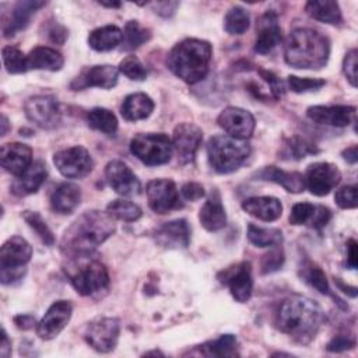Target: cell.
<instances>
[{
    "label": "cell",
    "instance_id": "cell-1",
    "mask_svg": "<svg viewBox=\"0 0 358 358\" xmlns=\"http://www.w3.org/2000/svg\"><path fill=\"white\" fill-rule=\"evenodd\" d=\"M326 316L320 305L302 295H291L284 299L275 313V326L301 344L315 338Z\"/></svg>",
    "mask_w": 358,
    "mask_h": 358
},
{
    "label": "cell",
    "instance_id": "cell-2",
    "mask_svg": "<svg viewBox=\"0 0 358 358\" xmlns=\"http://www.w3.org/2000/svg\"><path fill=\"white\" fill-rule=\"evenodd\" d=\"M116 229L115 218L99 210L83 213L64 231L60 248L67 256L92 253Z\"/></svg>",
    "mask_w": 358,
    "mask_h": 358
},
{
    "label": "cell",
    "instance_id": "cell-3",
    "mask_svg": "<svg viewBox=\"0 0 358 358\" xmlns=\"http://www.w3.org/2000/svg\"><path fill=\"white\" fill-rule=\"evenodd\" d=\"M329 56V38L312 28H296L284 42L285 63L295 69L319 70L326 66Z\"/></svg>",
    "mask_w": 358,
    "mask_h": 358
},
{
    "label": "cell",
    "instance_id": "cell-4",
    "mask_svg": "<svg viewBox=\"0 0 358 358\" xmlns=\"http://www.w3.org/2000/svg\"><path fill=\"white\" fill-rule=\"evenodd\" d=\"M211 57L213 48L210 42L186 38L171 49L166 57V66L182 81L196 84L207 76Z\"/></svg>",
    "mask_w": 358,
    "mask_h": 358
},
{
    "label": "cell",
    "instance_id": "cell-5",
    "mask_svg": "<svg viewBox=\"0 0 358 358\" xmlns=\"http://www.w3.org/2000/svg\"><path fill=\"white\" fill-rule=\"evenodd\" d=\"M64 264L66 275L74 289L83 296H91L106 291L109 287V273L105 264L92 257L91 253L67 256Z\"/></svg>",
    "mask_w": 358,
    "mask_h": 358
},
{
    "label": "cell",
    "instance_id": "cell-6",
    "mask_svg": "<svg viewBox=\"0 0 358 358\" xmlns=\"http://www.w3.org/2000/svg\"><path fill=\"white\" fill-rule=\"evenodd\" d=\"M250 155V145L246 140L234 138L228 134L213 136L207 143L210 166L218 173L236 171Z\"/></svg>",
    "mask_w": 358,
    "mask_h": 358
},
{
    "label": "cell",
    "instance_id": "cell-7",
    "mask_svg": "<svg viewBox=\"0 0 358 358\" xmlns=\"http://www.w3.org/2000/svg\"><path fill=\"white\" fill-rule=\"evenodd\" d=\"M32 257L31 245L18 235L8 238L0 249V280L11 284L21 280L27 273V263Z\"/></svg>",
    "mask_w": 358,
    "mask_h": 358
},
{
    "label": "cell",
    "instance_id": "cell-8",
    "mask_svg": "<svg viewBox=\"0 0 358 358\" xmlns=\"http://www.w3.org/2000/svg\"><path fill=\"white\" fill-rule=\"evenodd\" d=\"M130 151L143 164L157 166L169 162L173 145L164 133H138L130 141Z\"/></svg>",
    "mask_w": 358,
    "mask_h": 358
},
{
    "label": "cell",
    "instance_id": "cell-9",
    "mask_svg": "<svg viewBox=\"0 0 358 358\" xmlns=\"http://www.w3.org/2000/svg\"><path fill=\"white\" fill-rule=\"evenodd\" d=\"M53 164L63 176L71 179L83 178L94 168L92 157L83 145H74L57 151L53 155Z\"/></svg>",
    "mask_w": 358,
    "mask_h": 358
},
{
    "label": "cell",
    "instance_id": "cell-10",
    "mask_svg": "<svg viewBox=\"0 0 358 358\" xmlns=\"http://www.w3.org/2000/svg\"><path fill=\"white\" fill-rule=\"evenodd\" d=\"M120 322L116 317H96L88 323L84 338L98 352L112 351L119 340Z\"/></svg>",
    "mask_w": 358,
    "mask_h": 358
},
{
    "label": "cell",
    "instance_id": "cell-11",
    "mask_svg": "<svg viewBox=\"0 0 358 358\" xmlns=\"http://www.w3.org/2000/svg\"><path fill=\"white\" fill-rule=\"evenodd\" d=\"M24 110L29 122L41 129H53L60 123L59 102L52 95H35L25 101Z\"/></svg>",
    "mask_w": 358,
    "mask_h": 358
},
{
    "label": "cell",
    "instance_id": "cell-12",
    "mask_svg": "<svg viewBox=\"0 0 358 358\" xmlns=\"http://www.w3.org/2000/svg\"><path fill=\"white\" fill-rule=\"evenodd\" d=\"M218 280L228 287L235 301L243 303L250 299L253 291V278L252 266L249 262H241L224 268L218 273Z\"/></svg>",
    "mask_w": 358,
    "mask_h": 358
},
{
    "label": "cell",
    "instance_id": "cell-13",
    "mask_svg": "<svg viewBox=\"0 0 358 358\" xmlns=\"http://www.w3.org/2000/svg\"><path fill=\"white\" fill-rule=\"evenodd\" d=\"M341 180L340 169L331 162H313L303 175L305 187L315 196L329 194Z\"/></svg>",
    "mask_w": 358,
    "mask_h": 358
},
{
    "label": "cell",
    "instance_id": "cell-14",
    "mask_svg": "<svg viewBox=\"0 0 358 358\" xmlns=\"http://www.w3.org/2000/svg\"><path fill=\"white\" fill-rule=\"evenodd\" d=\"M218 126L231 137L248 140L255 131V117L249 110L238 106H227L217 117Z\"/></svg>",
    "mask_w": 358,
    "mask_h": 358
},
{
    "label": "cell",
    "instance_id": "cell-15",
    "mask_svg": "<svg viewBox=\"0 0 358 358\" xmlns=\"http://www.w3.org/2000/svg\"><path fill=\"white\" fill-rule=\"evenodd\" d=\"M201 141L203 131L199 126L193 123H180L175 127L172 134V145L180 165L189 164L194 159Z\"/></svg>",
    "mask_w": 358,
    "mask_h": 358
},
{
    "label": "cell",
    "instance_id": "cell-16",
    "mask_svg": "<svg viewBox=\"0 0 358 358\" xmlns=\"http://www.w3.org/2000/svg\"><path fill=\"white\" fill-rule=\"evenodd\" d=\"M145 193L150 208L157 214H166L180 206L176 185L171 179L150 180Z\"/></svg>",
    "mask_w": 358,
    "mask_h": 358
},
{
    "label": "cell",
    "instance_id": "cell-17",
    "mask_svg": "<svg viewBox=\"0 0 358 358\" xmlns=\"http://www.w3.org/2000/svg\"><path fill=\"white\" fill-rule=\"evenodd\" d=\"M119 69L112 64H96L84 69L70 84L73 91H81L88 87H99L103 90L113 88L117 84Z\"/></svg>",
    "mask_w": 358,
    "mask_h": 358
},
{
    "label": "cell",
    "instance_id": "cell-18",
    "mask_svg": "<svg viewBox=\"0 0 358 358\" xmlns=\"http://www.w3.org/2000/svg\"><path fill=\"white\" fill-rule=\"evenodd\" d=\"M73 313V306L69 301L53 302L43 317L36 324V334L42 340H52L67 326Z\"/></svg>",
    "mask_w": 358,
    "mask_h": 358
},
{
    "label": "cell",
    "instance_id": "cell-19",
    "mask_svg": "<svg viewBox=\"0 0 358 358\" xmlns=\"http://www.w3.org/2000/svg\"><path fill=\"white\" fill-rule=\"evenodd\" d=\"M105 178L108 185L122 196H134L141 190L140 180L123 161H109L105 166Z\"/></svg>",
    "mask_w": 358,
    "mask_h": 358
},
{
    "label": "cell",
    "instance_id": "cell-20",
    "mask_svg": "<svg viewBox=\"0 0 358 358\" xmlns=\"http://www.w3.org/2000/svg\"><path fill=\"white\" fill-rule=\"evenodd\" d=\"M357 108L350 105H315L306 109V116L317 123L333 127H345L355 122Z\"/></svg>",
    "mask_w": 358,
    "mask_h": 358
},
{
    "label": "cell",
    "instance_id": "cell-21",
    "mask_svg": "<svg viewBox=\"0 0 358 358\" xmlns=\"http://www.w3.org/2000/svg\"><path fill=\"white\" fill-rule=\"evenodd\" d=\"M154 239L162 248L185 249L190 243L189 224L183 218L164 222L154 231Z\"/></svg>",
    "mask_w": 358,
    "mask_h": 358
},
{
    "label": "cell",
    "instance_id": "cell-22",
    "mask_svg": "<svg viewBox=\"0 0 358 358\" xmlns=\"http://www.w3.org/2000/svg\"><path fill=\"white\" fill-rule=\"evenodd\" d=\"M256 42L255 52L260 55L270 53L281 42V28L278 17L273 10L266 11L260 15L256 27Z\"/></svg>",
    "mask_w": 358,
    "mask_h": 358
},
{
    "label": "cell",
    "instance_id": "cell-23",
    "mask_svg": "<svg viewBox=\"0 0 358 358\" xmlns=\"http://www.w3.org/2000/svg\"><path fill=\"white\" fill-rule=\"evenodd\" d=\"M1 166L14 176L25 172L32 164V148L24 143H7L0 150Z\"/></svg>",
    "mask_w": 358,
    "mask_h": 358
},
{
    "label": "cell",
    "instance_id": "cell-24",
    "mask_svg": "<svg viewBox=\"0 0 358 358\" xmlns=\"http://www.w3.org/2000/svg\"><path fill=\"white\" fill-rule=\"evenodd\" d=\"M46 176H48L46 165L42 161H35L29 165V168L25 172L15 176V179L11 183V193L18 197L32 194L38 192V189L45 182Z\"/></svg>",
    "mask_w": 358,
    "mask_h": 358
},
{
    "label": "cell",
    "instance_id": "cell-25",
    "mask_svg": "<svg viewBox=\"0 0 358 358\" xmlns=\"http://www.w3.org/2000/svg\"><path fill=\"white\" fill-rule=\"evenodd\" d=\"M242 208L249 215H252L260 221H266V222L278 220L282 213L281 201L271 196L249 197V199L243 200Z\"/></svg>",
    "mask_w": 358,
    "mask_h": 358
},
{
    "label": "cell",
    "instance_id": "cell-26",
    "mask_svg": "<svg viewBox=\"0 0 358 358\" xmlns=\"http://www.w3.org/2000/svg\"><path fill=\"white\" fill-rule=\"evenodd\" d=\"M81 190L76 183L63 182L50 194V207L59 214H71L80 204Z\"/></svg>",
    "mask_w": 358,
    "mask_h": 358
},
{
    "label": "cell",
    "instance_id": "cell-27",
    "mask_svg": "<svg viewBox=\"0 0 358 358\" xmlns=\"http://www.w3.org/2000/svg\"><path fill=\"white\" fill-rule=\"evenodd\" d=\"M46 3L45 1H36V0H27V1H18L10 14V20L6 22L3 28L4 36H13L18 31H22L28 27L31 17Z\"/></svg>",
    "mask_w": 358,
    "mask_h": 358
},
{
    "label": "cell",
    "instance_id": "cell-28",
    "mask_svg": "<svg viewBox=\"0 0 358 358\" xmlns=\"http://www.w3.org/2000/svg\"><path fill=\"white\" fill-rule=\"evenodd\" d=\"M255 176L260 180H268L281 185L289 193H301L305 189L303 175L299 172H287L277 166H264L257 171Z\"/></svg>",
    "mask_w": 358,
    "mask_h": 358
},
{
    "label": "cell",
    "instance_id": "cell-29",
    "mask_svg": "<svg viewBox=\"0 0 358 358\" xmlns=\"http://www.w3.org/2000/svg\"><path fill=\"white\" fill-rule=\"evenodd\" d=\"M199 220H200L201 225L210 232L220 231L225 227L227 214H225V208L221 203L218 192H213L210 194V197L204 201V204L201 206L200 213H199Z\"/></svg>",
    "mask_w": 358,
    "mask_h": 358
},
{
    "label": "cell",
    "instance_id": "cell-30",
    "mask_svg": "<svg viewBox=\"0 0 358 358\" xmlns=\"http://www.w3.org/2000/svg\"><path fill=\"white\" fill-rule=\"evenodd\" d=\"M154 101L144 92H134L127 95L120 106L123 119L129 122L147 119L154 110Z\"/></svg>",
    "mask_w": 358,
    "mask_h": 358
},
{
    "label": "cell",
    "instance_id": "cell-31",
    "mask_svg": "<svg viewBox=\"0 0 358 358\" xmlns=\"http://www.w3.org/2000/svg\"><path fill=\"white\" fill-rule=\"evenodd\" d=\"M299 274H301V278H302L308 285H310L312 288H315L316 291H319V292L323 294V295L331 296L334 301H337L338 306H341V308H344V309L347 308L345 303H344L340 298H337V295H334V294L331 292V288H330V285H329V281H327V278H326L324 271H323L322 267L317 266L315 262L306 259V260L302 263L301 268H299Z\"/></svg>",
    "mask_w": 358,
    "mask_h": 358
},
{
    "label": "cell",
    "instance_id": "cell-32",
    "mask_svg": "<svg viewBox=\"0 0 358 358\" xmlns=\"http://www.w3.org/2000/svg\"><path fill=\"white\" fill-rule=\"evenodd\" d=\"M28 70H48L57 71L63 67V56L52 48L36 46L27 55Z\"/></svg>",
    "mask_w": 358,
    "mask_h": 358
},
{
    "label": "cell",
    "instance_id": "cell-33",
    "mask_svg": "<svg viewBox=\"0 0 358 358\" xmlns=\"http://www.w3.org/2000/svg\"><path fill=\"white\" fill-rule=\"evenodd\" d=\"M123 41V31L116 25H103L95 28L88 35V45L96 52H108L115 49Z\"/></svg>",
    "mask_w": 358,
    "mask_h": 358
},
{
    "label": "cell",
    "instance_id": "cell-34",
    "mask_svg": "<svg viewBox=\"0 0 358 358\" xmlns=\"http://www.w3.org/2000/svg\"><path fill=\"white\" fill-rule=\"evenodd\" d=\"M305 11L312 18L326 22V24H341L343 14L338 3L331 0H312L305 4Z\"/></svg>",
    "mask_w": 358,
    "mask_h": 358
},
{
    "label": "cell",
    "instance_id": "cell-35",
    "mask_svg": "<svg viewBox=\"0 0 358 358\" xmlns=\"http://www.w3.org/2000/svg\"><path fill=\"white\" fill-rule=\"evenodd\" d=\"M236 344L234 334H221L218 338L199 345V350L206 357H234L236 355Z\"/></svg>",
    "mask_w": 358,
    "mask_h": 358
},
{
    "label": "cell",
    "instance_id": "cell-36",
    "mask_svg": "<svg viewBox=\"0 0 358 358\" xmlns=\"http://www.w3.org/2000/svg\"><path fill=\"white\" fill-rule=\"evenodd\" d=\"M248 239L257 248H275L282 243V232L277 228H263L249 224Z\"/></svg>",
    "mask_w": 358,
    "mask_h": 358
},
{
    "label": "cell",
    "instance_id": "cell-37",
    "mask_svg": "<svg viewBox=\"0 0 358 358\" xmlns=\"http://www.w3.org/2000/svg\"><path fill=\"white\" fill-rule=\"evenodd\" d=\"M87 123L91 129L105 134H115L117 130V119L115 113L106 108H92L87 113Z\"/></svg>",
    "mask_w": 358,
    "mask_h": 358
},
{
    "label": "cell",
    "instance_id": "cell-38",
    "mask_svg": "<svg viewBox=\"0 0 358 358\" xmlns=\"http://www.w3.org/2000/svg\"><path fill=\"white\" fill-rule=\"evenodd\" d=\"M316 152H319L317 147L315 144H312L310 141H308L306 138L299 137V136L287 138L280 151L281 158H284V159H302L306 155H312Z\"/></svg>",
    "mask_w": 358,
    "mask_h": 358
},
{
    "label": "cell",
    "instance_id": "cell-39",
    "mask_svg": "<svg viewBox=\"0 0 358 358\" xmlns=\"http://www.w3.org/2000/svg\"><path fill=\"white\" fill-rule=\"evenodd\" d=\"M151 38L150 29L141 27L138 21H127L123 29L122 50H134Z\"/></svg>",
    "mask_w": 358,
    "mask_h": 358
},
{
    "label": "cell",
    "instance_id": "cell-40",
    "mask_svg": "<svg viewBox=\"0 0 358 358\" xmlns=\"http://www.w3.org/2000/svg\"><path fill=\"white\" fill-rule=\"evenodd\" d=\"M106 213L110 217H113L115 220H120V221H126V222L137 221L143 215V211L137 204H134L130 200H124V199L112 200L106 206Z\"/></svg>",
    "mask_w": 358,
    "mask_h": 358
},
{
    "label": "cell",
    "instance_id": "cell-41",
    "mask_svg": "<svg viewBox=\"0 0 358 358\" xmlns=\"http://www.w3.org/2000/svg\"><path fill=\"white\" fill-rule=\"evenodd\" d=\"M249 25L250 15L241 6L231 7L224 17V29L231 35H242L249 29Z\"/></svg>",
    "mask_w": 358,
    "mask_h": 358
},
{
    "label": "cell",
    "instance_id": "cell-42",
    "mask_svg": "<svg viewBox=\"0 0 358 358\" xmlns=\"http://www.w3.org/2000/svg\"><path fill=\"white\" fill-rule=\"evenodd\" d=\"M1 59L6 70L10 74H21L28 71L27 55H24L17 46L7 45L1 49Z\"/></svg>",
    "mask_w": 358,
    "mask_h": 358
},
{
    "label": "cell",
    "instance_id": "cell-43",
    "mask_svg": "<svg viewBox=\"0 0 358 358\" xmlns=\"http://www.w3.org/2000/svg\"><path fill=\"white\" fill-rule=\"evenodd\" d=\"M22 218L45 245H48V246L55 245V235H53V232L50 231L46 221L42 218V215L39 213L27 210V211L22 213Z\"/></svg>",
    "mask_w": 358,
    "mask_h": 358
},
{
    "label": "cell",
    "instance_id": "cell-44",
    "mask_svg": "<svg viewBox=\"0 0 358 358\" xmlns=\"http://www.w3.org/2000/svg\"><path fill=\"white\" fill-rule=\"evenodd\" d=\"M119 71L122 74H124L127 78L134 80V81H143L147 78V70L144 67V64L140 62V59L137 56H126L120 64H119Z\"/></svg>",
    "mask_w": 358,
    "mask_h": 358
},
{
    "label": "cell",
    "instance_id": "cell-45",
    "mask_svg": "<svg viewBox=\"0 0 358 358\" xmlns=\"http://www.w3.org/2000/svg\"><path fill=\"white\" fill-rule=\"evenodd\" d=\"M287 84L292 92L302 94V92H308V91L320 90L326 84V81L323 78H308V77L301 78L296 76H288Z\"/></svg>",
    "mask_w": 358,
    "mask_h": 358
},
{
    "label": "cell",
    "instance_id": "cell-46",
    "mask_svg": "<svg viewBox=\"0 0 358 358\" xmlns=\"http://www.w3.org/2000/svg\"><path fill=\"white\" fill-rule=\"evenodd\" d=\"M315 204H310V203H296L292 206L291 208V213H289V222L292 225H305V224H309L312 217H313V213H315Z\"/></svg>",
    "mask_w": 358,
    "mask_h": 358
},
{
    "label": "cell",
    "instance_id": "cell-47",
    "mask_svg": "<svg viewBox=\"0 0 358 358\" xmlns=\"http://www.w3.org/2000/svg\"><path fill=\"white\" fill-rule=\"evenodd\" d=\"M282 263H284V252L281 250L280 246H275V249L270 250L268 253H266L262 257L260 271H262V274H268V273L277 271L278 268H281Z\"/></svg>",
    "mask_w": 358,
    "mask_h": 358
},
{
    "label": "cell",
    "instance_id": "cell-48",
    "mask_svg": "<svg viewBox=\"0 0 358 358\" xmlns=\"http://www.w3.org/2000/svg\"><path fill=\"white\" fill-rule=\"evenodd\" d=\"M334 200H336V204L340 208H344V210L355 208L358 206L357 186L355 185H348V186L340 187L334 194Z\"/></svg>",
    "mask_w": 358,
    "mask_h": 358
},
{
    "label": "cell",
    "instance_id": "cell-49",
    "mask_svg": "<svg viewBox=\"0 0 358 358\" xmlns=\"http://www.w3.org/2000/svg\"><path fill=\"white\" fill-rule=\"evenodd\" d=\"M259 76L268 84L270 88V94L274 99H280L284 92H285V87L284 83L270 70H264V69H259Z\"/></svg>",
    "mask_w": 358,
    "mask_h": 358
},
{
    "label": "cell",
    "instance_id": "cell-50",
    "mask_svg": "<svg viewBox=\"0 0 358 358\" xmlns=\"http://www.w3.org/2000/svg\"><path fill=\"white\" fill-rule=\"evenodd\" d=\"M343 73L352 87H357V49L347 52L343 60Z\"/></svg>",
    "mask_w": 358,
    "mask_h": 358
},
{
    "label": "cell",
    "instance_id": "cell-51",
    "mask_svg": "<svg viewBox=\"0 0 358 358\" xmlns=\"http://www.w3.org/2000/svg\"><path fill=\"white\" fill-rule=\"evenodd\" d=\"M355 347V338L351 336H345V334H338L336 337H333L329 344L326 345V350L330 352H341V351H347Z\"/></svg>",
    "mask_w": 358,
    "mask_h": 358
},
{
    "label": "cell",
    "instance_id": "cell-52",
    "mask_svg": "<svg viewBox=\"0 0 358 358\" xmlns=\"http://www.w3.org/2000/svg\"><path fill=\"white\" fill-rule=\"evenodd\" d=\"M180 194L187 201H196V200L201 199L206 194V192H204V187L200 183H197V182H187V183H185L182 186Z\"/></svg>",
    "mask_w": 358,
    "mask_h": 358
},
{
    "label": "cell",
    "instance_id": "cell-53",
    "mask_svg": "<svg viewBox=\"0 0 358 358\" xmlns=\"http://www.w3.org/2000/svg\"><path fill=\"white\" fill-rule=\"evenodd\" d=\"M331 218V213L327 207L324 206H316L315 207V213H313V217L309 222V225L315 229H322L323 227L327 225V222L330 221Z\"/></svg>",
    "mask_w": 358,
    "mask_h": 358
},
{
    "label": "cell",
    "instance_id": "cell-54",
    "mask_svg": "<svg viewBox=\"0 0 358 358\" xmlns=\"http://www.w3.org/2000/svg\"><path fill=\"white\" fill-rule=\"evenodd\" d=\"M48 35H49V38H50V41L52 42H55V43H63L64 41H66V38L69 36V32H67V29L64 28V27H62L60 24H53L49 29H48Z\"/></svg>",
    "mask_w": 358,
    "mask_h": 358
},
{
    "label": "cell",
    "instance_id": "cell-55",
    "mask_svg": "<svg viewBox=\"0 0 358 358\" xmlns=\"http://www.w3.org/2000/svg\"><path fill=\"white\" fill-rule=\"evenodd\" d=\"M178 6H179L178 1H159L155 4V10H157L155 13H158L162 17H171L175 13Z\"/></svg>",
    "mask_w": 358,
    "mask_h": 358
},
{
    "label": "cell",
    "instance_id": "cell-56",
    "mask_svg": "<svg viewBox=\"0 0 358 358\" xmlns=\"http://www.w3.org/2000/svg\"><path fill=\"white\" fill-rule=\"evenodd\" d=\"M14 323L18 329H22V330H29V329H34L38 323L35 322V317L32 315H17L14 317Z\"/></svg>",
    "mask_w": 358,
    "mask_h": 358
},
{
    "label": "cell",
    "instance_id": "cell-57",
    "mask_svg": "<svg viewBox=\"0 0 358 358\" xmlns=\"http://www.w3.org/2000/svg\"><path fill=\"white\" fill-rule=\"evenodd\" d=\"M347 266L351 270L357 268V242L354 239L347 242Z\"/></svg>",
    "mask_w": 358,
    "mask_h": 358
},
{
    "label": "cell",
    "instance_id": "cell-58",
    "mask_svg": "<svg viewBox=\"0 0 358 358\" xmlns=\"http://www.w3.org/2000/svg\"><path fill=\"white\" fill-rule=\"evenodd\" d=\"M0 354L3 358H8L11 354V341L8 340V336L6 330H1V345H0Z\"/></svg>",
    "mask_w": 358,
    "mask_h": 358
},
{
    "label": "cell",
    "instance_id": "cell-59",
    "mask_svg": "<svg viewBox=\"0 0 358 358\" xmlns=\"http://www.w3.org/2000/svg\"><path fill=\"white\" fill-rule=\"evenodd\" d=\"M343 158L348 162V164H357L358 161V151H357V145H351L348 148H345L343 152H341Z\"/></svg>",
    "mask_w": 358,
    "mask_h": 358
},
{
    "label": "cell",
    "instance_id": "cell-60",
    "mask_svg": "<svg viewBox=\"0 0 358 358\" xmlns=\"http://www.w3.org/2000/svg\"><path fill=\"white\" fill-rule=\"evenodd\" d=\"M336 284L345 292V294H348L350 296H352V298H355L357 296V288L355 287H348V285H344L338 278H336Z\"/></svg>",
    "mask_w": 358,
    "mask_h": 358
},
{
    "label": "cell",
    "instance_id": "cell-61",
    "mask_svg": "<svg viewBox=\"0 0 358 358\" xmlns=\"http://www.w3.org/2000/svg\"><path fill=\"white\" fill-rule=\"evenodd\" d=\"M8 131V120L7 117L3 115L1 116V136H6Z\"/></svg>",
    "mask_w": 358,
    "mask_h": 358
},
{
    "label": "cell",
    "instance_id": "cell-62",
    "mask_svg": "<svg viewBox=\"0 0 358 358\" xmlns=\"http://www.w3.org/2000/svg\"><path fill=\"white\" fill-rule=\"evenodd\" d=\"M101 6L103 7H109V8H113V7H120V3L119 1H112V3H105V1H99Z\"/></svg>",
    "mask_w": 358,
    "mask_h": 358
}]
</instances>
